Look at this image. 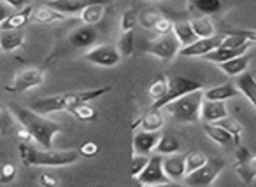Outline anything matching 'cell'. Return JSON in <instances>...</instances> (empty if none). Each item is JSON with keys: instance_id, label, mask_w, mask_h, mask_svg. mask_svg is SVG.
Returning <instances> with one entry per match:
<instances>
[{"instance_id": "8", "label": "cell", "mask_w": 256, "mask_h": 187, "mask_svg": "<svg viewBox=\"0 0 256 187\" xmlns=\"http://www.w3.org/2000/svg\"><path fill=\"white\" fill-rule=\"evenodd\" d=\"M136 179L142 186H165V184H170V179L164 172V158L160 154L150 156V161H148L146 168Z\"/></svg>"}, {"instance_id": "47", "label": "cell", "mask_w": 256, "mask_h": 187, "mask_svg": "<svg viewBox=\"0 0 256 187\" xmlns=\"http://www.w3.org/2000/svg\"><path fill=\"white\" fill-rule=\"evenodd\" d=\"M39 184H40V186H44V187H48V186H56L58 180L51 179V177H48V175H40L39 177Z\"/></svg>"}, {"instance_id": "12", "label": "cell", "mask_w": 256, "mask_h": 187, "mask_svg": "<svg viewBox=\"0 0 256 187\" xmlns=\"http://www.w3.org/2000/svg\"><path fill=\"white\" fill-rule=\"evenodd\" d=\"M160 131H146V130H139L134 135L132 140V151L134 154H144L150 156L151 152L156 149L158 142H160Z\"/></svg>"}, {"instance_id": "36", "label": "cell", "mask_w": 256, "mask_h": 187, "mask_svg": "<svg viewBox=\"0 0 256 187\" xmlns=\"http://www.w3.org/2000/svg\"><path fill=\"white\" fill-rule=\"evenodd\" d=\"M118 51H120L121 58H126L134 53V30L130 32H123L118 40Z\"/></svg>"}, {"instance_id": "24", "label": "cell", "mask_w": 256, "mask_h": 187, "mask_svg": "<svg viewBox=\"0 0 256 187\" xmlns=\"http://www.w3.org/2000/svg\"><path fill=\"white\" fill-rule=\"evenodd\" d=\"M172 33L178 37V40L181 42V47L190 46L192 42H195L198 37L195 35L192 28V23L186 19H179V21H172Z\"/></svg>"}, {"instance_id": "9", "label": "cell", "mask_w": 256, "mask_h": 187, "mask_svg": "<svg viewBox=\"0 0 256 187\" xmlns=\"http://www.w3.org/2000/svg\"><path fill=\"white\" fill-rule=\"evenodd\" d=\"M84 58L86 61L98 65V67H116L121 61L120 51L112 44H100V46L92 47V49L86 51Z\"/></svg>"}, {"instance_id": "4", "label": "cell", "mask_w": 256, "mask_h": 187, "mask_svg": "<svg viewBox=\"0 0 256 187\" xmlns=\"http://www.w3.org/2000/svg\"><path fill=\"white\" fill-rule=\"evenodd\" d=\"M202 100H204V91L202 89H196V91L186 93V95L172 100V102L167 103L162 110L170 114L178 123L192 124L200 119V105H202Z\"/></svg>"}, {"instance_id": "46", "label": "cell", "mask_w": 256, "mask_h": 187, "mask_svg": "<svg viewBox=\"0 0 256 187\" xmlns=\"http://www.w3.org/2000/svg\"><path fill=\"white\" fill-rule=\"evenodd\" d=\"M9 14H11V9H9V5H6V4H2V2H0V25H2V23L9 18Z\"/></svg>"}, {"instance_id": "38", "label": "cell", "mask_w": 256, "mask_h": 187, "mask_svg": "<svg viewBox=\"0 0 256 187\" xmlns=\"http://www.w3.org/2000/svg\"><path fill=\"white\" fill-rule=\"evenodd\" d=\"M14 131V116L11 110L0 107V135H9Z\"/></svg>"}, {"instance_id": "42", "label": "cell", "mask_w": 256, "mask_h": 187, "mask_svg": "<svg viewBox=\"0 0 256 187\" xmlns=\"http://www.w3.org/2000/svg\"><path fill=\"white\" fill-rule=\"evenodd\" d=\"M79 154L82 156V158H93V156L98 154V145L95 144V142H84V144L79 147Z\"/></svg>"}, {"instance_id": "6", "label": "cell", "mask_w": 256, "mask_h": 187, "mask_svg": "<svg viewBox=\"0 0 256 187\" xmlns=\"http://www.w3.org/2000/svg\"><path fill=\"white\" fill-rule=\"evenodd\" d=\"M224 170V161L220 158L207 159L206 165H202L200 168H196L195 172L188 173L184 177V184L192 187H206L210 186L214 180L220 177V173Z\"/></svg>"}, {"instance_id": "23", "label": "cell", "mask_w": 256, "mask_h": 187, "mask_svg": "<svg viewBox=\"0 0 256 187\" xmlns=\"http://www.w3.org/2000/svg\"><path fill=\"white\" fill-rule=\"evenodd\" d=\"M65 14L56 9L50 7V5H40V7L34 9L32 12V21L39 23V25H50V23H56V21H64Z\"/></svg>"}, {"instance_id": "39", "label": "cell", "mask_w": 256, "mask_h": 187, "mask_svg": "<svg viewBox=\"0 0 256 187\" xmlns=\"http://www.w3.org/2000/svg\"><path fill=\"white\" fill-rule=\"evenodd\" d=\"M139 23V14H137L136 9H128L121 16V30L123 32H130V30L136 28V25Z\"/></svg>"}, {"instance_id": "7", "label": "cell", "mask_w": 256, "mask_h": 187, "mask_svg": "<svg viewBox=\"0 0 256 187\" xmlns=\"http://www.w3.org/2000/svg\"><path fill=\"white\" fill-rule=\"evenodd\" d=\"M179 49H181V42H179L178 37H176L172 32L162 35L158 40L150 42V46L146 47V51L151 54V56L158 58V60L165 61V63L174 60V58L179 54Z\"/></svg>"}, {"instance_id": "15", "label": "cell", "mask_w": 256, "mask_h": 187, "mask_svg": "<svg viewBox=\"0 0 256 187\" xmlns=\"http://www.w3.org/2000/svg\"><path fill=\"white\" fill-rule=\"evenodd\" d=\"M251 44L252 42H246L238 47H216V49H212L210 53H207L206 56H202V58H206L207 61H212V63L220 65V63H223V61L232 60V58L246 54L249 51V47H251Z\"/></svg>"}, {"instance_id": "29", "label": "cell", "mask_w": 256, "mask_h": 187, "mask_svg": "<svg viewBox=\"0 0 256 187\" xmlns=\"http://www.w3.org/2000/svg\"><path fill=\"white\" fill-rule=\"evenodd\" d=\"M190 5H192L193 11L200 12L204 16H210V14H216L223 9V4H221V0H188Z\"/></svg>"}, {"instance_id": "43", "label": "cell", "mask_w": 256, "mask_h": 187, "mask_svg": "<svg viewBox=\"0 0 256 187\" xmlns=\"http://www.w3.org/2000/svg\"><path fill=\"white\" fill-rule=\"evenodd\" d=\"M158 35H165V33H170L172 32V21L168 18H160V21L156 23L154 26Z\"/></svg>"}, {"instance_id": "17", "label": "cell", "mask_w": 256, "mask_h": 187, "mask_svg": "<svg viewBox=\"0 0 256 187\" xmlns=\"http://www.w3.org/2000/svg\"><path fill=\"white\" fill-rule=\"evenodd\" d=\"M32 12H34L32 5H25L23 9H16V12H11L9 18L0 25V30H22L23 26H26L30 23Z\"/></svg>"}, {"instance_id": "22", "label": "cell", "mask_w": 256, "mask_h": 187, "mask_svg": "<svg viewBox=\"0 0 256 187\" xmlns=\"http://www.w3.org/2000/svg\"><path fill=\"white\" fill-rule=\"evenodd\" d=\"M204 131L212 142H216L218 145H223V147H235L234 138L232 135L224 130L221 124L218 123H204Z\"/></svg>"}, {"instance_id": "27", "label": "cell", "mask_w": 256, "mask_h": 187, "mask_svg": "<svg viewBox=\"0 0 256 187\" xmlns=\"http://www.w3.org/2000/svg\"><path fill=\"white\" fill-rule=\"evenodd\" d=\"M192 23V28L195 32V35L198 39H206V37L216 35V28H214V23L210 21L207 16H196V18L190 19Z\"/></svg>"}, {"instance_id": "50", "label": "cell", "mask_w": 256, "mask_h": 187, "mask_svg": "<svg viewBox=\"0 0 256 187\" xmlns=\"http://www.w3.org/2000/svg\"><path fill=\"white\" fill-rule=\"evenodd\" d=\"M0 51H2V49H0Z\"/></svg>"}, {"instance_id": "41", "label": "cell", "mask_w": 256, "mask_h": 187, "mask_svg": "<svg viewBox=\"0 0 256 187\" xmlns=\"http://www.w3.org/2000/svg\"><path fill=\"white\" fill-rule=\"evenodd\" d=\"M18 175V170L12 163H4L0 165V184H11Z\"/></svg>"}, {"instance_id": "2", "label": "cell", "mask_w": 256, "mask_h": 187, "mask_svg": "<svg viewBox=\"0 0 256 187\" xmlns=\"http://www.w3.org/2000/svg\"><path fill=\"white\" fill-rule=\"evenodd\" d=\"M14 119H18V123L23 128L28 130V133L32 135V138L39 145H42L44 149H51L53 145V138L62 131V126L54 121L48 119L42 114H37L32 109H23V107H12L11 109Z\"/></svg>"}, {"instance_id": "26", "label": "cell", "mask_w": 256, "mask_h": 187, "mask_svg": "<svg viewBox=\"0 0 256 187\" xmlns=\"http://www.w3.org/2000/svg\"><path fill=\"white\" fill-rule=\"evenodd\" d=\"M237 88L246 98L251 102V105L256 109V79L252 74L249 72H244V74L237 75Z\"/></svg>"}, {"instance_id": "13", "label": "cell", "mask_w": 256, "mask_h": 187, "mask_svg": "<svg viewBox=\"0 0 256 187\" xmlns=\"http://www.w3.org/2000/svg\"><path fill=\"white\" fill-rule=\"evenodd\" d=\"M110 0H50L48 5L56 11L67 14H81L82 9H86L92 4H109Z\"/></svg>"}, {"instance_id": "28", "label": "cell", "mask_w": 256, "mask_h": 187, "mask_svg": "<svg viewBox=\"0 0 256 187\" xmlns=\"http://www.w3.org/2000/svg\"><path fill=\"white\" fill-rule=\"evenodd\" d=\"M106 9L107 4H92L88 5L86 9L81 11V19L84 25H93L95 26L96 23H100L106 16Z\"/></svg>"}, {"instance_id": "18", "label": "cell", "mask_w": 256, "mask_h": 187, "mask_svg": "<svg viewBox=\"0 0 256 187\" xmlns=\"http://www.w3.org/2000/svg\"><path fill=\"white\" fill-rule=\"evenodd\" d=\"M96 40V30L93 25H82L76 28L68 37V42L74 47H92Z\"/></svg>"}, {"instance_id": "21", "label": "cell", "mask_w": 256, "mask_h": 187, "mask_svg": "<svg viewBox=\"0 0 256 187\" xmlns=\"http://www.w3.org/2000/svg\"><path fill=\"white\" fill-rule=\"evenodd\" d=\"M165 124L164 119V114H162V109H150L136 124L134 128L139 126L140 130H146V131H160Z\"/></svg>"}, {"instance_id": "30", "label": "cell", "mask_w": 256, "mask_h": 187, "mask_svg": "<svg viewBox=\"0 0 256 187\" xmlns=\"http://www.w3.org/2000/svg\"><path fill=\"white\" fill-rule=\"evenodd\" d=\"M237 175L244 184H252L256 179V156H251L248 161L237 163Z\"/></svg>"}, {"instance_id": "40", "label": "cell", "mask_w": 256, "mask_h": 187, "mask_svg": "<svg viewBox=\"0 0 256 187\" xmlns=\"http://www.w3.org/2000/svg\"><path fill=\"white\" fill-rule=\"evenodd\" d=\"M148 161H150V156H144V154H134L132 156V161H130V175L136 179L144 168H146Z\"/></svg>"}, {"instance_id": "1", "label": "cell", "mask_w": 256, "mask_h": 187, "mask_svg": "<svg viewBox=\"0 0 256 187\" xmlns=\"http://www.w3.org/2000/svg\"><path fill=\"white\" fill-rule=\"evenodd\" d=\"M110 91L109 86L100 89H81V91H70V93H62V95H51L44 96V98H37L36 102L30 105V109L36 110L37 114H54L62 112V110H68L70 112L74 107L81 105V103H92L93 100L100 98V96L107 95Z\"/></svg>"}, {"instance_id": "35", "label": "cell", "mask_w": 256, "mask_h": 187, "mask_svg": "<svg viewBox=\"0 0 256 187\" xmlns=\"http://www.w3.org/2000/svg\"><path fill=\"white\" fill-rule=\"evenodd\" d=\"M156 151L160 154H174V152L179 151V140L174 135H164V137H160Z\"/></svg>"}, {"instance_id": "31", "label": "cell", "mask_w": 256, "mask_h": 187, "mask_svg": "<svg viewBox=\"0 0 256 187\" xmlns=\"http://www.w3.org/2000/svg\"><path fill=\"white\" fill-rule=\"evenodd\" d=\"M70 114L76 119L82 121V123H93V121L96 119V109L93 105H90V102L74 107V109L70 110Z\"/></svg>"}, {"instance_id": "34", "label": "cell", "mask_w": 256, "mask_h": 187, "mask_svg": "<svg viewBox=\"0 0 256 187\" xmlns=\"http://www.w3.org/2000/svg\"><path fill=\"white\" fill-rule=\"evenodd\" d=\"M168 89V75L162 74L156 81H153V84L150 86V96L153 98V102H158L165 96Z\"/></svg>"}, {"instance_id": "19", "label": "cell", "mask_w": 256, "mask_h": 187, "mask_svg": "<svg viewBox=\"0 0 256 187\" xmlns=\"http://www.w3.org/2000/svg\"><path fill=\"white\" fill-rule=\"evenodd\" d=\"M25 44L23 30H0V49L4 53H12Z\"/></svg>"}, {"instance_id": "20", "label": "cell", "mask_w": 256, "mask_h": 187, "mask_svg": "<svg viewBox=\"0 0 256 187\" xmlns=\"http://www.w3.org/2000/svg\"><path fill=\"white\" fill-rule=\"evenodd\" d=\"M238 88L234 82H223L220 86H214L204 91V98L206 100H216V102H226L230 98H235L238 95Z\"/></svg>"}, {"instance_id": "33", "label": "cell", "mask_w": 256, "mask_h": 187, "mask_svg": "<svg viewBox=\"0 0 256 187\" xmlns=\"http://www.w3.org/2000/svg\"><path fill=\"white\" fill-rule=\"evenodd\" d=\"M207 156L200 151H190L188 154H184V163H186V175L192 172H195L196 168H200L202 165H206Z\"/></svg>"}, {"instance_id": "37", "label": "cell", "mask_w": 256, "mask_h": 187, "mask_svg": "<svg viewBox=\"0 0 256 187\" xmlns=\"http://www.w3.org/2000/svg\"><path fill=\"white\" fill-rule=\"evenodd\" d=\"M160 18H164L160 11H156V9H150V11H144L139 14V25L146 30H151V28L156 26V23L160 21Z\"/></svg>"}, {"instance_id": "25", "label": "cell", "mask_w": 256, "mask_h": 187, "mask_svg": "<svg viewBox=\"0 0 256 187\" xmlns=\"http://www.w3.org/2000/svg\"><path fill=\"white\" fill-rule=\"evenodd\" d=\"M249 61H251V56H249V54L246 53V54H240V56H237V58H232V60L220 63V68H221V70H223L226 75H232V77H237V75L244 74V72L248 70Z\"/></svg>"}, {"instance_id": "49", "label": "cell", "mask_w": 256, "mask_h": 187, "mask_svg": "<svg viewBox=\"0 0 256 187\" xmlns=\"http://www.w3.org/2000/svg\"><path fill=\"white\" fill-rule=\"evenodd\" d=\"M150 2H160V0H150Z\"/></svg>"}, {"instance_id": "16", "label": "cell", "mask_w": 256, "mask_h": 187, "mask_svg": "<svg viewBox=\"0 0 256 187\" xmlns=\"http://www.w3.org/2000/svg\"><path fill=\"white\" fill-rule=\"evenodd\" d=\"M164 172L167 173V177L170 180H181L186 177V163H184V154H167V158H164Z\"/></svg>"}, {"instance_id": "14", "label": "cell", "mask_w": 256, "mask_h": 187, "mask_svg": "<svg viewBox=\"0 0 256 187\" xmlns=\"http://www.w3.org/2000/svg\"><path fill=\"white\" fill-rule=\"evenodd\" d=\"M228 116L226 105L223 102H216V100H202L200 105V119L204 123H220L221 119Z\"/></svg>"}, {"instance_id": "10", "label": "cell", "mask_w": 256, "mask_h": 187, "mask_svg": "<svg viewBox=\"0 0 256 187\" xmlns=\"http://www.w3.org/2000/svg\"><path fill=\"white\" fill-rule=\"evenodd\" d=\"M44 79H46V75H44V72L40 70V68H25V70H22L20 74H16L12 84L8 86V91L25 93V91H28V89L40 86L44 82Z\"/></svg>"}, {"instance_id": "5", "label": "cell", "mask_w": 256, "mask_h": 187, "mask_svg": "<svg viewBox=\"0 0 256 187\" xmlns=\"http://www.w3.org/2000/svg\"><path fill=\"white\" fill-rule=\"evenodd\" d=\"M196 89H204L202 82L195 81V79L182 77V75H168V89L165 93V96L158 102H153L151 109H164L167 103H170L172 100L179 98V96L186 95V93L196 91Z\"/></svg>"}, {"instance_id": "11", "label": "cell", "mask_w": 256, "mask_h": 187, "mask_svg": "<svg viewBox=\"0 0 256 187\" xmlns=\"http://www.w3.org/2000/svg\"><path fill=\"white\" fill-rule=\"evenodd\" d=\"M223 40V35H212L206 37V39H196L195 42H192L190 46H184L179 49V56L184 58H198L206 56L207 53H210L212 49H216Z\"/></svg>"}, {"instance_id": "32", "label": "cell", "mask_w": 256, "mask_h": 187, "mask_svg": "<svg viewBox=\"0 0 256 187\" xmlns=\"http://www.w3.org/2000/svg\"><path fill=\"white\" fill-rule=\"evenodd\" d=\"M218 124H221V126L224 128V130L228 131V133L232 135V138H234V144L235 147L237 145H240V137H242V124L238 123L237 119H234V117H224V119H221Z\"/></svg>"}, {"instance_id": "3", "label": "cell", "mask_w": 256, "mask_h": 187, "mask_svg": "<svg viewBox=\"0 0 256 187\" xmlns=\"http://www.w3.org/2000/svg\"><path fill=\"white\" fill-rule=\"evenodd\" d=\"M18 152L20 159L26 168H30V166H68L74 165L81 158L79 151H76V149H72V151H51V149L37 151L26 142H20Z\"/></svg>"}, {"instance_id": "48", "label": "cell", "mask_w": 256, "mask_h": 187, "mask_svg": "<svg viewBox=\"0 0 256 187\" xmlns=\"http://www.w3.org/2000/svg\"><path fill=\"white\" fill-rule=\"evenodd\" d=\"M238 32H240L242 35L248 37V40H251V42H256V30H238Z\"/></svg>"}, {"instance_id": "45", "label": "cell", "mask_w": 256, "mask_h": 187, "mask_svg": "<svg viewBox=\"0 0 256 187\" xmlns=\"http://www.w3.org/2000/svg\"><path fill=\"white\" fill-rule=\"evenodd\" d=\"M18 138H20V142H26V144H30V142L34 140L32 138V135L28 133V130H26V128H22V130H18Z\"/></svg>"}, {"instance_id": "44", "label": "cell", "mask_w": 256, "mask_h": 187, "mask_svg": "<svg viewBox=\"0 0 256 187\" xmlns=\"http://www.w3.org/2000/svg\"><path fill=\"white\" fill-rule=\"evenodd\" d=\"M4 2L8 5H11V7H14V9H23L25 5L30 4V0H4Z\"/></svg>"}]
</instances>
